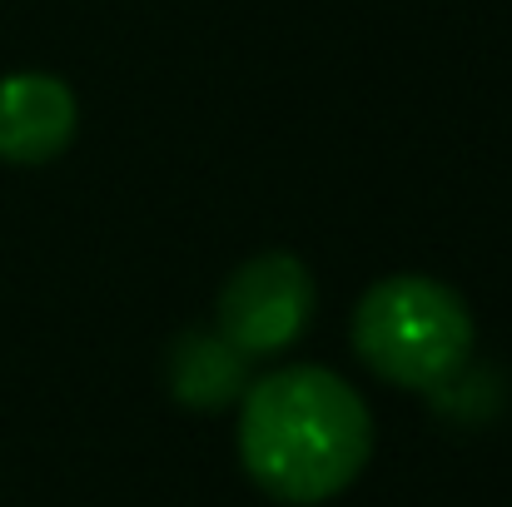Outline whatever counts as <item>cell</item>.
<instances>
[{"label":"cell","instance_id":"obj_1","mask_svg":"<svg viewBox=\"0 0 512 507\" xmlns=\"http://www.w3.org/2000/svg\"><path fill=\"white\" fill-rule=\"evenodd\" d=\"M373 453L368 403L319 363L279 368L244 388L239 458L279 503L314 507L339 498Z\"/></svg>","mask_w":512,"mask_h":507},{"label":"cell","instance_id":"obj_2","mask_svg":"<svg viewBox=\"0 0 512 507\" xmlns=\"http://www.w3.org/2000/svg\"><path fill=\"white\" fill-rule=\"evenodd\" d=\"M353 348L383 383L433 393L468 368L473 314L458 289L428 274H393L358 299Z\"/></svg>","mask_w":512,"mask_h":507},{"label":"cell","instance_id":"obj_3","mask_svg":"<svg viewBox=\"0 0 512 507\" xmlns=\"http://www.w3.org/2000/svg\"><path fill=\"white\" fill-rule=\"evenodd\" d=\"M314 319V274L294 254H259L219 294V334L239 353H284Z\"/></svg>","mask_w":512,"mask_h":507},{"label":"cell","instance_id":"obj_4","mask_svg":"<svg viewBox=\"0 0 512 507\" xmlns=\"http://www.w3.org/2000/svg\"><path fill=\"white\" fill-rule=\"evenodd\" d=\"M80 125V105L65 80L45 70H20L0 80V160L10 165H50L70 150Z\"/></svg>","mask_w":512,"mask_h":507},{"label":"cell","instance_id":"obj_5","mask_svg":"<svg viewBox=\"0 0 512 507\" xmlns=\"http://www.w3.org/2000/svg\"><path fill=\"white\" fill-rule=\"evenodd\" d=\"M165 373H170L174 403L214 413V408H229L234 398H244L249 353H239L219 329H189V334L174 338Z\"/></svg>","mask_w":512,"mask_h":507}]
</instances>
